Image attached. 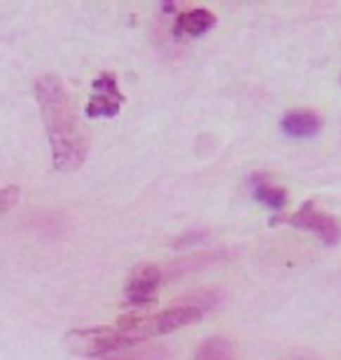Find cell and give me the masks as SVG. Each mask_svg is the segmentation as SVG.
<instances>
[{
	"mask_svg": "<svg viewBox=\"0 0 341 360\" xmlns=\"http://www.w3.org/2000/svg\"><path fill=\"white\" fill-rule=\"evenodd\" d=\"M19 197H21V192H19V187H14V185H10V187H0V218L10 211V208L17 204L19 201Z\"/></svg>",
	"mask_w": 341,
	"mask_h": 360,
	"instance_id": "12",
	"label": "cell"
},
{
	"mask_svg": "<svg viewBox=\"0 0 341 360\" xmlns=\"http://www.w3.org/2000/svg\"><path fill=\"white\" fill-rule=\"evenodd\" d=\"M201 316H204V309L178 304L159 314H131V316H127V319H122L117 323V328L127 335L129 342H134L138 347L141 342L152 340V337L169 335V333H176L180 328L194 326Z\"/></svg>",
	"mask_w": 341,
	"mask_h": 360,
	"instance_id": "2",
	"label": "cell"
},
{
	"mask_svg": "<svg viewBox=\"0 0 341 360\" xmlns=\"http://www.w3.org/2000/svg\"><path fill=\"white\" fill-rule=\"evenodd\" d=\"M68 349L75 356L82 358H98V356H112L120 354L124 349L136 347L134 342L127 340V335L115 326V328H82L72 330L66 335Z\"/></svg>",
	"mask_w": 341,
	"mask_h": 360,
	"instance_id": "3",
	"label": "cell"
},
{
	"mask_svg": "<svg viewBox=\"0 0 341 360\" xmlns=\"http://www.w3.org/2000/svg\"><path fill=\"white\" fill-rule=\"evenodd\" d=\"M292 360H311V358H292Z\"/></svg>",
	"mask_w": 341,
	"mask_h": 360,
	"instance_id": "13",
	"label": "cell"
},
{
	"mask_svg": "<svg viewBox=\"0 0 341 360\" xmlns=\"http://www.w3.org/2000/svg\"><path fill=\"white\" fill-rule=\"evenodd\" d=\"M35 98L45 122L54 167L63 174L77 171L86 157V136L79 127L66 84L56 75H42L35 82Z\"/></svg>",
	"mask_w": 341,
	"mask_h": 360,
	"instance_id": "1",
	"label": "cell"
},
{
	"mask_svg": "<svg viewBox=\"0 0 341 360\" xmlns=\"http://www.w3.org/2000/svg\"><path fill=\"white\" fill-rule=\"evenodd\" d=\"M252 194L259 204L269 206L271 211H283L288 204V192L281 185H276L269 176H255L252 178Z\"/></svg>",
	"mask_w": 341,
	"mask_h": 360,
	"instance_id": "9",
	"label": "cell"
},
{
	"mask_svg": "<svg viewBox=\"0 0 341 360\" xmlns=\"http://www.w3.org/2000/svg\"><path fill=\"white\" fill-rule=\"evenodd\" d=\"M162 283V269L152 262H143L131 271V276L127 278V307H131L136 314H145V309H150L157 302V290Z\"/></svg>",
	"mask_w": 341,
	"mask_h": 360,
	"instance_id": "4",
	"label": "cell"
},
{
	"mask_svg": "<svg viewBox=\"0 0 341 360\" xmlns=\"http://www.w3.org/2000/svg\"><path fill=\"white\" fill-rule=\"evenodd\" d=\"M124 105V96L120 91L117 77L112 73H101L91 84V96L84 112L89 117H115Z\"/></svg>",
	"mask_w": 341,
	"mask_h": 360,
	"instance_id": "6",
	"label": "cell"
},
{
	"mask_svg": "<svg viewBox=\"0 0 341 360\" xmlns=\"http://www.w3.org/2000/svg\"><path fill=\"white\" fill-rule=\"evenodd\" d=\"M283 222H288V225H292L297 229H307V232H314L318 234L321 239L328 243V246H337L341 241V225L337 218H332V215L318 211L314 201H307V204H302V208L292 215H288V218H281Z\"/></svg>",
	"mask_w": 341,
	"mask_h": 360,
	"instance_id": "5",
	"label": "cell"
},
{
	"mask_svg": "<svg viewBox=\"0 0 341 360\" xmlns=\"http://www.w3.org/2000/svg\"><path fill=\"white\" fill-rule=\"evenodd\" d=\"M171 354L166 351L164 347H131V349H124L120 354H112L108 356L105 360H169Z\"/></svg>",
	"mask_w": 341,
	"mask_h": 360,
	"instance_id": "11",
	"label": "cell"
},
{
	"mask_svg": "<svg viewBox=\"0 0 341 360\" xmlns=\"http://www.w3.org/2000/svg\"><path fill=\"white\" fill-rule=\"evenodd\" d=\"M194 360H234V347L224 337H210L199 347Z\"/></svg>",
	"mask_w": 341,
	"mask_h": 360,
	"instance_id": "10",
	"label": "cell"
},
{
	"mask_svg": "<svg viewBox=\"0 0 341 360\" xmlns=\"http://www.w3.org/2000/svg\"><path fill=\"white\" fill-rule=\"evenodd\" d=\"M281 129L292 139H309L321 131V117L314 110H290L285 112V117L281 120Z\"/></svg>",
	"mask_w": 341,
	"mask_h": 360,
	"instance_id": "7",
	"label": "cell"
},
{
	"mask_svg": "<svg viewBox=\"0 0 341 360\" xmlns=\"http://www.w3.org/2000/svg\"><path fill=\"white\" fill-rule=\"evenodd\" d=\"M213 26H215V14L204 10V7H194V10L180 14V17H178L176 33L197 38V35H204L206 31H210Z\"/></svg>",
	"mask_w": 341,
	"mask_h": 360,
	"instance_id": "8",
	"label": "cell"
}]
</instances>
